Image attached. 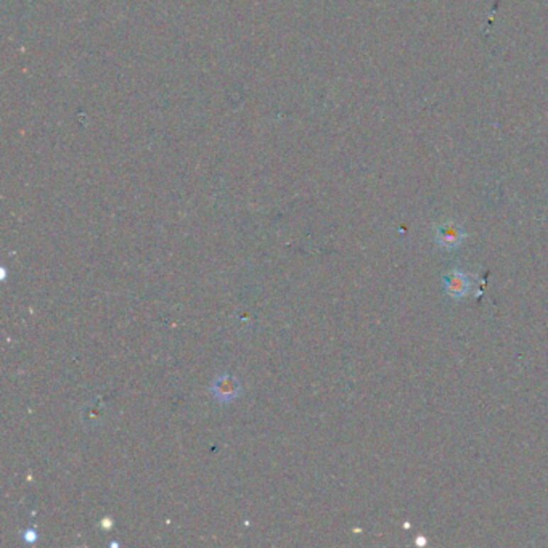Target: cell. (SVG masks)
<instances>
[{
    "label": "cell",
    "instance_id": "3957f363",
    "mask_svg": "<svg viewBox=\"0 0 548 548\" xmlns=\"http://www.w3.org/2000/svg\"><path fill=\"white\" fill-rule=\"evenodd\" d=\"M216 393H217V398L221 400L234 399L236 393H239V383H236L234 378H230V376H224V378L217 381Z\"/></svg>",
    "mask_w": 548,
    "mask_h": 548
},
{
    "label": "cell",
    "instance_id": "6da1fadb",
    "mask_svg": "<svg viewBox=\"0 0 548 548\" xmlns=\"http://www.w3.org/2000/svg\"><path fill=\"white\" fill-rule=\"evenodd\" d=\"M444 285H446V293L449 296L460 300V297L470 293V277L461 270H450L444 275Z\"/></svg>",
    "mask_w": 548,
    "mask_h": 548
},
{
    "label": "cell",
    "instance_id": "7a4b0ae2",
    "mask_svg": "<svg viewBox=\"0 0 548 548\" xmlns=\"http://www.w3.org/2000/svg\"><path fill=\"white\" fill-rule=\"evenodd\" d=\"M436 239L441 246H444L446 249H454V248L459 246L461 241H464L465 232H464V229L459 227L456 224L447 222V224H442L441 227L437 229Z\"/></svg>",
    "mask_w": 548,
    "mask_h": 548
}]
</instances>
